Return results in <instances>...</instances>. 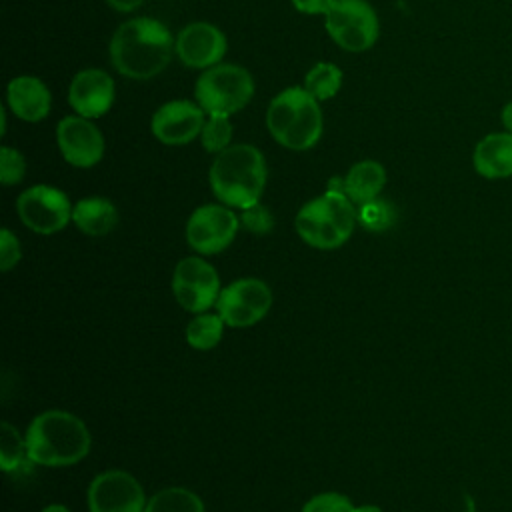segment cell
<instances>
[{"mask_svg": "<svg viewBox=\"0 0 512 512\" xmlns=\"http://www.w3.org/2000/svg\"><path fill=\"white\" fill-rule=\"evenodd\" d=\"M176 38L156 18L136 16L122 22L110 38L108 54L114 70L130 80H150L168 68Z\"/></svg>", "mask_w": 512, "mask_h": 512, "instance_id": "obj_1", "label": "cell"}, {"mask_svg": "<svg viewBox=\"0 0 512 512\" xmlns=\"http://www.w3.org/2000/svg\"><path fill=\"white\" fill-rule=\"evenodd\" d=\"M266 158L252 144H230L214 156L208 182L214 196L230 208H248L258 204L266 186Z\"/></svg>", "mask_w": 512, "mask_h": 512, "instance_id": "obj_2", "label": "cell"}, {"mask_svg": "<svg viewBox=\"0 0 512 512\" xmlns=\"http://www.w3.org/2000/svg\"><path fill=\"white\" fill-rule=\"evenodd\" d=\"M90 432L72 412H40L26 430L28 460L38 466H72L88 456Z\"/></svg>", "mask_w": 512, "mask_h": 512, "instance_id": "obj_3", "label": "cell"}, {"mask_svg": "<svg viewBox=\"0 0 512 512\" xmlns=\"http://www.w3.org/2000/svg\"><path fill=\"white\" fill-rule=\"evenodd\" d=\"M266 128L280 146L294 152L310 150L324 130L320 102L304 86L284 88L268 104Z\"/></svg>", "mask_w": 512, "mask_h": 512, "instance_id": "obj_4", "label": "cell"}, {"mask_svg": "<svg viewBox=\"0 0 512 512\" xmlns=\"http://www.w3.org/2000/svg\"><path fill=\"white\" fill-rule=\"evenodd\" d=\"M356 208L346 194L330 192L308 200L296 214L294 226L298 236L312 248H340L354 232Z\"/></svg>", "mask_w": 512, "mask_h": 512, "instance_id": "obj_5", "label": "cell"}, {"mask_svg": "<svg viewBox=\"0 0 512 512\" xmlns=\"http://www.w3.org/2000/svg\"><path fill=\"white\" fill-rule=\"evenodd\" d=\"M252 74L238 64H216L198 76L194 100L206 116H232L240 112L254 96Z\"/></svg>", "mask_w": 512, "mask_h": 512, "instance_id": "obj_6", "label": "cell"}, {"mask_svg": "<svg viewBox=\"0 0 512 512\" xmlns=\"http://www.w3.org/2000/svg\"><path fill=\"white\" fill-rule=\"evenodd\" d=\"M324 26L332 42L346 52L370 50L380 34L378 14L366 0H334L324 14Z\"/></svg>", "mask_w": 512, "mask_h": 512, "instance_id": "obj_7", "label": "cell"}, {"mask_svg": "<svg viewBox=\"0 0 512 512\" xmlns=\"http://www.w3.org/2000/svg\"><path fill=\"white\" fill-rule=\"evenodd\" d=\"M70 198L56 186L36 184L16 200V212L26 228L36 234H56L72 220Z\"/></svg>", "mask_w": 512, "mask_h": 512, "instance_id": "obj_8", "label": "cell"}, {"mask_svg": "<svg viewBox=\"0 0 512 512\" xmlns=\"http://www.w3.org/2000/svg\"><path fill=\"white\" fill-rule=\"evenodd\" d=\"M272 306V290L264 280L238 278L222 288L216 310L230 328H246L260 322Z\"/></svg>", "mask_w": 512, "mask_h": 512, "instance_id": "obj_9", "label": "cell"}, {"mask_svg": "<svg viewBox=\"0 0 512 512\" xmlns=\"http://www.w3.org/2000/svg\"><path fill=\"white\" fill-rule=\"evenodd\" d=\"M222 288L218 272L200 256L182 258L172 274V294L176 302L194 314L206 312L218 302Z\"/></svg>", "mask_w": 512, "mask_h": 512, "instance_id": "obj_10", "label": "cell"}, {"mask_svg": "<svg viewBox=\"0 0 512 512\" xmlns=\"http://www.w3.org/2000/svg\"><path fill=\"white\" fill-rule=\"evenodd\" d=\"M240 228V218L226 204L198 206L186 222V242L198 254L210 256L226 250Z\"/></svg>", "mask_w": 512, "mask_h": 512, "instance_id": "obj_11", "label": "cell"}, {"mask_svg": "<svg viewBox=\"0 0 512 512\" xmlns=\"http://www.w3.org/2000/svg\"><path fill=\"white\" fill-rule=\"evenodd\" d=\"M146 502L140 482L124 470H106L88 486L90 512H144Z\"/></svg>", "mask_w": 512, "mask_h": 512, "instance_id": "obj_12", "label": "cell"}, {"mask_svg": "<svg viewBox=\"0 0 512 512\" xmlns=\"http://www.w3.org/2000/svg\"><path fill=\"white\" fill-rule=\"evenodd\" d=\"M206 112L196 100H170L158 106L150 118L152 136L166 146H184L200 138Z\"/></svg>", "mask_w": 512, "mask_h": 512, "instance_id": "obj_13", "label": "cell"}, {"mask_svg": "<svg viewBox=\"0 0 512 512\" xmlns=\"http://www.w3.org/2000/svg\"><path fill=\"white\" fill-rule=\"evenodd\" d=\"M56 144L62 158L74 168H92L104 156V136L84 116H64L56 126Z\"/></svg>", "mask_w": 512, "mask_h": 512, "instance_id": "obj_14", "label": "cell"}, {"mask_svg": "<svg viewBox=\"0 0 512 512\" xmlns=\"http://www.w3.org/2000/svg\"><path fill=\"white\" fill-rule=\"evenodd\" d=\"M174 50L186 68L206 70L222 62L228 50V40L218 26L200 20L186 24L178 32Z\"/></svg>", "mask_w": 512, "mask_h": 512, "instance_id": "obj_15", "label": "cell"}, {"mask_svg": "<svg viewBox=\"0 0 512 512\" xmlns=\"http://www.w3.org/2000/svg\"><path fill=\"white\" fill-rule=\"evenodd\" d=\"M116 96V86L112 76L102 68H82L76 72L68 86V104L70 108L84 118L104 116Z\"/></svg>", "mask_w": 512, "mask_h": 512, "instance_id": "obj_16", "label": "cell"}, {"mask_svg": "<svg viewBox=\"0 0 512 512\" xmlns=\"http://www.w3.org/2000/svg\"><path fill=\"white\" fill-rule=\"evenodd\" d=\"M6 104L16 118L40 122L50 114L52 94L38 76L20 74L6 86Z\"/></svg>", "mask_w": 512, "mask_h": 512, "instance_id": "obj_17", "label": "cell"}, {"mask_svg": "<svg viewBox=\"0 0 512 512\" xmlns=\"http://www.w3.org/2000/svg\"><path fill=\"white\" fill-rule=\"evenodd\" d=\"M472 166L486 180L512 176V134L506 130L488 132L472 150Z\"/></svg>", "mask_w": 512, "mask_h": 512, "instance_id": "obj_18", "label": "cell"}, {"mask_svg": "<svg viewBox=\"0 0 512 512\" xmlns=\"http://www.w3.org/2000/svg\"><path fill=\"white\" fill-rule=\"evenodd\" d=\"M72 222L88 236H106L118 224V210L104 196H86L74 204Z\"/></svg>", "mask_w": 512, "mask_h": 512, "instance_id": "obj_19", "label": "cell"}, {"mask_svg": "<svg viewBox=\"0 0 512 512\" xmlns=\"http://www.w3.org/2000/svg\"><path fill=\"white\" fill-rule=\"evenodd\" d=\"M384 184L386 168L378 160H360L344 174V194L358 206L378 198Z\"/></svg>", "mask_w": 512, "mask_h": 512, "instance_id": "obj_20", "label": "cell"}, {"mask_svg": "<svg viewBox=\"0 0 512 512\" xmlns=\"http://www.w3.org/2000/svg\"><path fill=\"white\" fill-rule=\"evenodd\" d=\"M144 512H204V502L198 494L182 486H170L156 492Z\"/></svg>", "mask_w": 512, "mask_h": 512, "instance_id": "obj_21", "label": "cell"}, {"mask_svg": "<svg viewBox=\"0 0 512 512\" xmlns=\"http://www.w3.org/2000/svg\"><path fill=\"white\" fill-rule=\"evenodd\" d=\"M318 102L330 100L342 88V70L332 62H316L304 76L302 84Z\"/></svg>", "mask_w": 512, "mask_h": 512, "instance_id": "obj_22", "label": "cell"}, {"mask_svg": "<svg viewBox=\"0 0 512 512\" xmlns=\"http://www.w3.org/2000/svg\"><path fill=\"white\" fill-rule=\"evenodd\" d=\"M224 326L220 314L200 312L186 326V342L196 350H212L222 340Z\"/></svg>", "mask_w": 512, "mask_h": 512, "instance_id": "obj_23", "label": "cell"}, {"mask_svg": "<svg viewBox=\"0 0 512 512\" xmlns=\"http://www.w3.org/2000/svg\"><path fill=\"white\" fill-rule=\"evenodd\" d=\"M28 460L26 436L22 438L20 432L10 424L2 422L0 426V466L4 472H12Z\"/></svg>", "mask_w": 512, "mask_h": 512, "instance_id": "obj_24", "label": "cell"}, {"mask_svg": "<svg viewBox=\"0 0 512 512\" xmlns=\"http://www.w3.org/2000/svg\"><path fill=\"white\" fill-rule=\"evenodd\" d=\"M202 148L210 154H220L232 144V122L230 116H206L200 132Z\"/></svg>", "mask_w": 512, "mask_h": 512, "instance_id": "obj_25", "label": "cell"}, {"mask_svg": "<svg viewBox=\"0 0 512 512\" xmlns=\"http://www.w3.org/2000/svg\"><path fill=\"white\" fill-rule=\"evenodd\" d=\"M356 216L364 228H368L372 232H384L394 224L396 210L390 202H386L382 198H374L366 204H360L356 210Z\"/></svg>", "mask_w": 512, "mask_h": 512, "instance_id": "obj_26", "label": "cell"}, {"mask_svg": "<svg viewBox=\"0 0 512 512\" xmlns=\"http://www.w3.org/2000/svg\"><path fill=\"white\" fill-rule=\"evenodd\" d=\"M26 174V160L20 150L12 146L0 148V182L4 186H14L22 182Z\"/></svg>", "mask_w": 512, "mask_h": 512, "instance_id": "obj_27", "label": "cell"}, {"mask_svg": "<svg viewBox=\"0 0 512 512\" xmlns=\"http://www.w3.org/2000/svg\"><path fill=\"white\" fill-rule=\"evenodd\" d=\"M350 498L338 492H322L312 496L304 506L302 512H354Z\"/></svg>", "mask_w": 512, "mask_h": 512, "instance_id": "obj_28", "label": "cell"}, {"mask_svg": "<svg viewBox=\"0 0 512 512\" xmlns=\"http://www.w3.org/2000/svg\"><path fill=\"white\" fill-rule=\"evenodd\" d=\"M240 224L252 234H268L274 226V216L264 204H252L242 210Z\"/></svg>", "mask_w": 512, "mask_h": 512, "instance_id": "obj_29", "label": "cell"}, {"mask_svg": "<svg viewBox=\"0 0 512 512\" xmlns=\"http://www.w3.org/2000/svg\"><path fill=\"white\" fill-rule=\"evenodd\" d=\"M22 250H20V240L8 230H0V270L8 272L20 262Z\"/></svg>", "mask_w": 512, "mask_h": 512, "instance_id": "obj_30", "label": "cell"}, {"mask_svg": "<svg viewBox=\"0 0 512 512\" xmlns=\"http://www.w3.org/2000/svg\"><path fill=\"white\" fill-rule=\"evenodd\" d=\"M290 2L302 14H310V16L322 14L324 16L330 10L334 0H290Z\"/></svg>", "mask_w": 512, "mask_h": 512, "instance_id": "obj_31", "label": "cell"}, {"mask_svg": "<svg viewBox=\"0 0 512 512\" xmlns=\"http://www.w3.org/2000/svg\"><path fill=\"white\" fill-rule=\"evenodd\" d=\"M146 0H106V4L118 12H134L138 10Z\"/></svg>", "mask_w": 512, "mask_h": 512, "instance_id": "obj_32", "label": "cell"}, {"mask_svg": "<svg viewBox=\"0 0 512 512\" xmlns=\"http://www.w3.org/2000/svg\"><path fill=\"white\" fill-rule=\"evenodd\" d=\"M500 122L506 132L512 134V100H508L500 110Z\"/></svg>", "mask_w": 512, "mask_h": 512, "instance_id": "obj_33", "label": "cell"}, {"mask_svg": "<svg viewBox=\"0 0 512 512\" xmlns=\"http://www.w3.org/2000/svg\"><path fill=\"white\" fill-rule=\"evenodd\" d=\"M354 512H384V510L374 506V504H364V506H356Z\"/></svg>", "mask_w": 512, "mask_h": 512, "instance_id": "obj_34", "label": "cell"}, {"mask_svg": "<svg viewBox=\"0 0 512 512\" xmlns=\"http://www.w3.org/2000/svg\"><path fill=\"white\" fill-rule=\"evenodd\" d=\"M40 512H70L66 506H62V504H48L46 508H42Z\"/></svg>", "mask_w": 512, "mask_h": 512, "instance_id": "obj_35", "label": "cell"}, {"mask_svg": "<svg viewBox=\"0 0 512 512\" xmlns=\"http://www.w3.org/2000/svg\"><path fill=\"white\" fill-rule=\"evenodd\" d=\"M0 116H2V128H0V134L4 136V134H6V126H8V122H6V110H4V108H0Z\"/></svg>", "mask_w": 512, "mask_h": 512, "instance_id": "obj_36", "label": "cell"}]
</instances>
